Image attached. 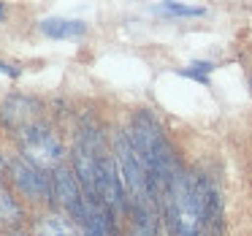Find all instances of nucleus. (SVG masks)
I'll list each match as a JSON object with an SVG mask.
<instances>
[{
  "instance_id": "20e7f679",
  "label": "nucleus",
  "mask_w": 252,
  "mask_h": 236,
  "mask_svg": "<svg viewBox=\"0 0 252 236\" xmlns=\"http://www.w3.org/2000/svg\"><path fill=\"white\" fill-rule=\"evenodd\" d=\"M52 201L60 206V214L71 217L76 225L84 223V187L73 174V166H57L52 171Z\"/></svg>"
},
{
  "instance_id": "9d476101",
  "label": "nucleus",
  "mask_w": 252,
  "mask_h": 236,
  "mask_svg": "<svg viewBox=\"0 0 252 236\" xmlns=\"http://www.w3.org/2000/svg\"><path fill=\"white\" fill-rule=\"evenodd\" d=\"M22 220H25L22 203L14 198V193L8 187L0 185V231L17 228V225H22Z\"/></svg>"
},
{
  "instance_id": "f8f14e48",
  "label": "nucleus",
  "mask_w": 252,
  "mask_h": 236,
  "mask_svg": "<svg viewBox=\"0 0 252 236\" xmlns=\"http://www.w3.org/2000/svg\"><path fill=\"white\" fill-rule=\"evenodd\" d=\"M160 11L171 14V17H201L203 8L201 6H185V3H163V6H158Z\"/></svg>"
},
{
  "instance_id": "7ed1b4c3",
  "label": "nucleus",
  "mask_w": 252,
  "mask_h": 236,
  "mask_svg": "<svg viewBox=\"0 0 252 236\" xmlns=\"http://www.w3.org/2000/svg\"><path fill=\"white\" fill-rule=\"evenodd\" d=\"M19 147H22L25 160H30L33 166H38L44 171H55L57 166H63V158H65L63 141L44 122H35L28 131L19 133Z\"/></svg>"
},
{
  "instance_id": "4468645a",
  "label": "nucleus",
  "mask_w": 252,
  "mask_h": 236,
  "mask_svg": "<svg viewBox=\"0 0 252 236\" xmlns=\"http://www.w3.org/2000/svg\"><path fill=\"white\" fill-rule=\"evenodd\" d=\"M3 169H6V158L0 155V174H3Z\"/></svg>"
},
{
  "instance_id": "2eb2a0df",
  "label": "nucleus",
  "mask_w": 252,
  "mask_h": 236,
  "mask_svg": "<svg viewBox=\"0 0 252 236\" xmlns=\"http://www.w3.org/2000/svg\"><path fill=\"white\" fill-rule=\"evenodd\" d=\"M3 14H6V8H3V3H0V19H3Z\"/></svg>"
},
{
  "instance_id": "f257e3e1",
  "label": "nucleus",
  "mask_w": 252,
  "mask_h": 236,
  "mask_svg": "<svg viewBox=\"0 0 252 236\" xmlns=\"http://www.w3.org/2000/svg\"><path fill=\"white\" fill-rule=\"evenodd\" d=\"M158 206L174 236H222V198L203 174L182 169Z\"/></svg>"
},
{
  "instance_id": "423d86ee",
  "label": "nucleus",
  "mask_w": 252,
  "mask_h": 236,
  "mask_svg": "<svg viewBox=\"0 0 252 236\" xmlns=\"http://www.w3.org/2000/svg\"><path fill=\"white\" fill-rule=\"evenodd\" d=\"M41 111H44V106H41L38 98L17 93V95H8L3 101V106H0V120L6 122L11 131L22 133L30 125H35V122H44L41 120Z\"/></svg>"
},
{
  "instance_id": "dca6fc26",
  "label": "nucleus",
  "mask_w": 252,
  "mask_h": 236,
  "mask_svg": "<svg viewBox=\"0 0 252 236\" xmlns=\"http://www.w3.org/2000/svg\"><path fill=\"white\" fill-rule=\"evenodd\" d=\"M14 236H28V234H14Z\"/></svg>"
},
{
  "instance_id": "ddd939ff",
  "label": "nucleus",
  "mask_w": 252,
  "mask_h": 236,
  "mask_svg": "<svg viewBox=\"0 0 252 236\" xmlns=\"http://www.w3.org/2000/svg\"><path fill=\"white\" fill-rule=\"evenodd\" d=\"M0 73H6V76H11V79H19V76H22V68L14 66V63L0 60Z\"/></svg>"
},
{
  "instance_id": "6e6552de",
  "label": "nucleus",
  "mask_w": 252,
  "mask_h": 236,
  "mask_svg": "<svg viewBox=\"0 0 252 236\" xmlns=\"http://www.w3.org/2000/svg\"><path fill=\"white\" fill-rule=\"evenodd\" d=\"M38 28L46 38H55V41L79 38V35L87 33V22H82V19H68V17H46L38 22Z\"/></svg>"
},
{
  "instance_id": "f03ea898",
  "label": "nucleus",
  "mask_w": 252,
  "mask_h": 236,
  "mask_svg": "<svg viewBox=\"0 0 252 236\" xmlns=\"http://www.w3.org/2000/svg\"><path fill=\"white\" fill-rule=\"evenodd\" d=\"M127 136H130L133 147H136L144 169H147L149 185H152V193H155V201L160 203L163 190L182 171V163H179V158H176L174 144L168 141L163 125L158 122V117H155L152 111H147V109H141V111L133 114Z\"/></svg>"
},
{
  "instance_id": "1a4fd4ad",
  "label": "nucleus",
  "mask_w": 252,
  "mask_h": 236,
  "mask_svg": "<svg viewBox=\"0 0 252 236\" xmlns=\"http://www.w3.org/2000/svg\"><path fill=\"white\" fill-rule=\"evenodd\" d=\"M35 234L38 236H84L82 225H76L65 214H41L35 220Z\"/></svg>"
},
{
  "instance_id": "39448f33",
  "label": "nucleus",
  "mask_w": 252,
  "mask_h": 236,
  "mask_svg": "<svg viewBox=\"0 0 252 236\" xmlns=\"http://www.w3.org/2000/svg\"><path fill=\"white\" fill-rule=\"evenodd\" d=\"M8 171H11L14 187H17L28 201H33V203L52 201V176L46 174L44 169L33 166L25 158H17V160L8 163Z\"/></svg>"
},
{
  "instance_id": "0eeeda50",
  "label": "nucleus",
  "mask_w": 252,
  "mask_h": 236,
  "mask_svg": "<svg viewBox=\"0 0 252 236\" xmlns=\"http://www.w3.org/2000/svg\"><path fill=\"white\" fill-rule=\"evenodd\" d=\"M84 236H117V214L95 193H84Z\"/></svg>"
},
{
  "instance_id": "9b49d317",
  "label": "nucleus",
  "mask_w": 252,
  "mask_h": 236,
  "mask_svg": "<svg viewBox=\"0 0 252 236\" xmlns=\"http://www.w3.org/2000/svg\"><path fill=\"white\" fill-rule=\"evenodd\" d=\"M212 71H214L212 63H206V60H195V63H190L187 68H182V76L195 79V82H201V84H209V73H212Z\"/></svg>"
}]
</instances>
